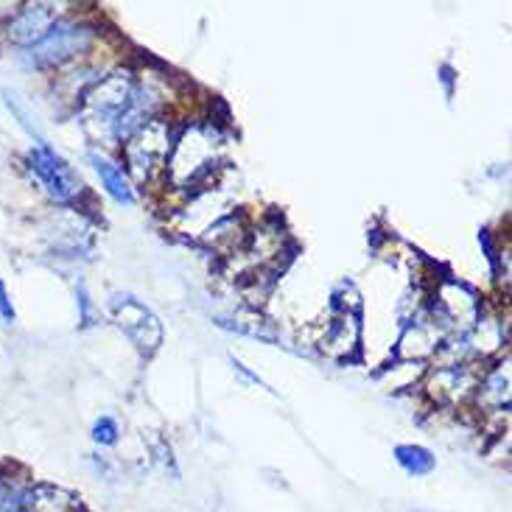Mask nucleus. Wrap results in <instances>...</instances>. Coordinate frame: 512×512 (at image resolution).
Here are the masks:
<instances>
[{
	"label": "nucleus",
	"mask_w": 512,
	"mask_h": 512,
	"mask_svg": "<svg viewBox=\"0 0 512 512\" xmlns=\"http://www.w3.org/2000/svg\"><path fill=\"white\" fill-rule=\"evenodd\" d=\"M157 110L152 87L140 84L129 70H115L96 82L82 98V124L98 143L129 140Z\"/></svg>",
	"instance_id": "f257e3e1"
},
{
	"label": "nucleus",
	"mask_w": 512,
	"mask_h": 512,
	"mask_svg": "<svg viewBox=\"0 0 512 512\" xmlns=\"http://www.w3.org/2000/svg\"><path fill=\"white\" fill-rule=\"evenodd\" d=\"M222 149V132L213 124H191L174 140L168 154V182L174 188H194L208 177Z\"/></svg>",
	"instance_id": "f03ea898"
},
{
	"label": "nucleus",
	"mask_w": 512,
	"mask_h": 512,
	"mask_svg": "<svg viewBox=\"0 0 512 512\" xmlns=\"http://www.w3.org/2000/svg\"><path fill=\"white\" fill-rule=\"evenodd\" d=\"M96 42V28L79 20H59L37 45L23 51V62L28 68H59L76 56L87 54Z\"/></svg>",
	"instance_id": "7ed1b4c3"
},
{
	"label": "nucleus",
	"mask_w": 512,
	"mask_h": 512,
	"mask_svg": "<svg viewBox=\"0 0 512 512\" xmlns=\"http://www.w3.org/2000/svg\"><path fill=\"white\" fill-rule=\"evenodd\" d=\"M174 146L171 126L163 118H152L140 126L138 132L124 143V160L129 174L138 182L154 180L168 163V154Z\"/></svg>",
	"instance_id": "20e7f679"
},
{
	"label": "nucleus",
	"mask_w": 512,
	"mask_h": 512,
	"mask_svg": "<svg viewBox=\"0 0 512 512\" xmlns=\"http://www.w3.org/2000/svg\"><path fill=\"white\" fill-rule=\"evenodd\" d=\"M26 166L31 177L42 185V191L62 205H70L84 194V182L79 171L70 166L62 154L54 152L48 143L31 146V152L26 154Z\"/></svg>",
	"instance_id": "39448f33"
},
{
	"label": "nucleus",
	"mask_w": 512,
	"mask_h": 512,
	"mask_svg": "<svg viewBox=\"0 0 512 512\" xmlns=\"http://www.w3.org/2000/svg\"><path fill=\"white\" fill-rule=\"evenodd\" d=\"M482 314V300L473 289L457 280H443L434 291V322L440 328L471 331L473 322Z\"/></svg>",
	"instance_id": "423d86ee"
},
{
	"label": "nucleus",
	"mask_w": 512,
	"mask_h": 512,
	"mask_svg": "<svg viewBox=\"0 0 512 512\" xmlns=\"http://www.w3.org/2000/svg\"><path fill=\"white\" fill-rule=\"evenodd\" d=\"M112 317L118 322V328L129 336V342L138 347L140 353L152 356L154 350L163 342V325L154 317L146 305L129 297V294H118L112 300Z\"/></svg>",
	"instance_id": "0eeeda50"
},
{
	"label": "nucleus",
	"mask_w": 512,
	"mask_h": 512,
	"mask_svg": "<svg viewBox=\"0 0 512 512\" xmlns=\"http://www.w3.org/2000/svg\"><path fill=\"white\" fill-rule=\"evenodd\" d=\"M56 23H59L56 6H51V3H28V6H23V9L9 20L6 37H9L14 45H20V48H31V45H37Z\"/></svg>",
	"instance_id": "6e6552de"
},
{
	"label": "nucleus",
	"mask_w": 512,
	"mask_h": 512,
	"mask_svg": "<svg viewBox=\"0 0 512 512\" xmlns=\"http://www.w3.org/2000/svg\"><path fill=\"white\" fill-rule=\"evenodd\" d=\"M17 512H84V504L65 487L31 485L17 493Z\"/></svg>",
	"instance_id": "1a4fd4ad"
},
{
	"label": "nucleus",
	"mask_w": 512,
	"mask_h": 512,
	"mask_svg": "<svg viewBox=\"0 0 512 512\" xmlns=\"http://www.w3.org/2000/svg\"><path fill=\"white\" fill-rule=\"evenodd\" d=\"M443 345V328L431 317H417L406 325L401 342H398V356L406 361L431 359Z\"/></svg>",
	"instance_id": "9d476101"
},
{
	"label": "nucleus",
	"mask_w": 512,
	"mask_h": 512,
	"mask_svg": "<svg viewBox=\"0 0 512 512\" xmlns=\"http://www.w3.org/2000/svg\"><path fill=\"white\" fill-rule=\"evenodd\" d=\"M473 387H476V378L471 375V370L468 367H459V364H451V367H440V370H434L429 375L426 392L437 403H457Z\"/></svg>",
	"instance_id": "9b49d317"
},
{
	"label": "nucleus",
	"mask_w": 512,
	"mask_h": 512,
	"mask_svg": "<svg viewBox=\"0 0 512 512\" xmlns=\"http://www.w3.org/2000/svg\"><path fill=\"white\" fill-rule=\"evenodd\" d=\"M359 336V317L350 314V311H342L325 333V350L331 353L333 359H350L356 353V347H359Z\"/></svg>",
	"instance_id": "f8f14e48"
},
{
	"label": "nucleus",
	"mask_w": 512,
	"mask_h": 512,
	"mask_svg": "<svg viewBox=\"0 0 512 512\" xmlns=\"http://www.w3.org/2000/svg\"><path fill=\"white\" fill-rule=\"evenodd\" d=\"M90 163L96 168L98 180L104 185V191L118 202V205H135V191H132V182L126 177V171L118 163H112L110 157H104V154L90 152Z\"/></svg>",
	"instance_id": "ddd939ff"
},
{
	"label": "nucleus",
	"mask_w": 512,
	"mask_h": 512,
	"mask_svg": "<svg viewBox=\"0 0 512 512\" xmlns=\"http://www.w3.org/2000/svg\"><path fill=\"white\" fill-rule=\"evenodd\" d=\"M479 403L485 409H510V367L501 364L479 384Z\"/></svg>",
	"instance_id": "4468645a"
},
{
	"label": "nucleus",
	"mask_w": 512,
	"mask_h": 512,
	"mask_svg": "<svg viewBox=\"0 0 512 512\" xmlns=\"http://www.w3.org/2000/svg\"><path fill=\"white\" fill-rule=\"evenodd\" d=\"M395 462L401 465L409 476H429L437 468V459L429 448L423 445H398L395 448Z\"/></svg>",
	"instance_id": "2eb2a0df"
},
{
	"label": "nucleus",
	"mask_w": 512,
	"mask_h": 512,
	"mask_svg": "<svg viewBox=\"0 0 512 512\" xmlns=\"http://www.w3.org/2000/svg\"><path fill=\"white\" fill-rule=\"evenodd\" d=\"M471 342L473 347L482 353V356H490L493 350H499L504 345V331H501V325L496 319L485 317V314H479V319L473 322L471 331Z\"/></svg>",
	"instance_id": "dca6fc26"
},
{
	"label": "nucleus",
	"mask_w": 512,
	"mask_h": 512,
	"mask_svg": "<svg viewBox=\"0 0 512 512\" xmlns=\"http://www.w3.org/2000/svg\"><path fill=\"white\" fill-rule=\"evenodd\" d=\"M3 98H6V107L12 110V115L20 121V126L26 129L28 135H31V138H37V143H45L40 135V126H37V121H34L31 115H28L26 104L20 101V96H17V93H9V90H3Z\"/></svg>",
	"instance_id": "f3484780"
},
{
	"label": "nucleus",
	"mask_w": 512,
	"mask_h": 512,
	"mask_svg": "<svg viewBox=\"0 0 512 512\" xmlns=\"http://www.w3.org/2000/svg\"><path fill=\"white\" fill-rule=\"evenodd\" d=\"M118 423L112 420V417H101V420H96V426H93V440H96L98 445H115L118 443Z\"/></svg>",
	"instance_id": "a211bd4d"
},
{
	"label": "nucleus",
	"mask_w": 512,
	"mask_h": 512,
	"mask_svg": "<svg viewBox=\"0 0 512 512\" xmlns=\"http://www.w3.org/2000/svg\"><path fill=\"white\" fill-rule=\"evenodd\" d=\"M479 244H482V250H485V258L490 263V269H493V275H501V266H499V250H496V241L490 236V230H479Z\"/></svg>",
	"instance_id": "6ab92c4d"
},
{
	"label": "nucleus",
	"mask_w": 512,
	"mask_h": 512,
	"mask_svg": "<svg viewBox=\"0 0 512 512\" xmlns=\"http://www.w3.org/2000/svg\"><path fill=\"white\" fill-rule=\"evenodd\" d=\"M14 322V305L9 300V291L0 283V325H12Z\"/></svg>",
	"instance_id": "aec40b11"
},
{
	"label": "nucleus",
	"mask_w": 512,
	"mask_h": 512,
	"mask_svg": "<svg viewBox=\"0 0 512 512\" xmlns=\"http://www.w3.org/2000/svg\"><path fill=\"white\" fill-rule=\"evenodd\" d=\"M76 297H79V308H82V325L87 328V325H93V319H96V314H93V303H90V294H87V289H79L76 291Z\"/></svg>",
	"instance_id": "412c9836"
},
{
	"label": "nucleus",
	"mask_w": 512,
	"mask_h": 512,
	"mask_svg": "<svg viewBox=\"0 0 512 512\" xmlns=\"http://www.w3.org/2000/svg\"><path fill=\"white\" fill-rule=\"evenodd\" d=\"M230 361H233V367H236V373L244 375V378H247V381H252V384H255V387L269 389V384H266V381H261V378H258V375H255V373H250V370H247V367H244V364H241V361H238V359H230Z\"/></svg>",
	"instance_id": "4be33fe9"
},
{
	"label": "nucleus",
	"mask_w": 512,
	"mask_h": 512,
	"mask_svg": "<svg viewBox=\"0 0 512 512\" xmlns=\"http://www.w3.org/2000/svg\"><path fill=\"white\" fill-rule=\"evenodd\" d=\"M440 73H443L440 79H443V84H445V93H448V98H451L454 96V68L443 65V68H440Z\"/></svg>",
	"instance_id": "5701e85b"
},
{
	"label": "nucleus",
	"mask_w": 512,
	"mask_h": 512,
	"mask_svg": "<svg viewBox=\"0 0 512 512\" xmlns=\"http://www.w3.org/2000/svg\"><path fill=\"white\" fill-rule=\"evenodd\" d=\"M0 501H3V485H0Z\"/></svg>",
	"instance_id": "b1692460"
}]
</instances>
